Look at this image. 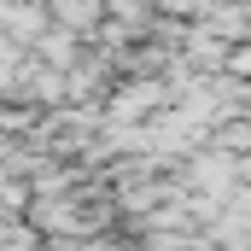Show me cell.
Here are the masks:
<instances>
[{
	"mask_svg": "<svg viewBox=\"0 0 251 251\" xmlns=\"http://www.w3.org/2000/svg\"><path fill=\"white\" fill-rule=\"evenodd\" d=\"M41 29H47V6L41 0H0V41H12V47L29 53V41Z\"/></svg>",
	"mask_w": 251,
	"mask_h": 251,
	"instance_id": "1",
	"label": "cell"
}]
</instances>
